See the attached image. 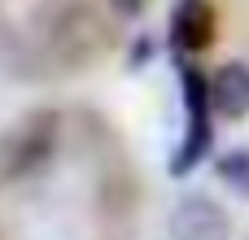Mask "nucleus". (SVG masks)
I'll list each match as a JSON object with an SVG mask.
<instances>
[{
    "mask_svg": "<svg viewBox=\"0 0 249 240\" xmlns=\"http://www.w3.org/2000/svg\"><path fill=\"white\" fill-rule=\"evenodd\" d=\"M184 109H188V131H184V144L175 149V157H171V175H193L201 162H206V153H210V140H214V131H210V109H214V96H210V83H206V74L201 70H193V66H184Z\"/></svg>",
    "mask_w": 249,
    "mask_h": 240,
    "instance_id": "obj_1",
    "label": "nucleus"
},
{
    "mask_svg": "<svg viewBox=\"0 0 249 240\" xmlns=\"http://www.w3.org/2000/svg\"><path fill=\"white\" fill-rule=\"evenodd\" d=\"M171 240H228L232 236V223H228V210L210 197H184L175 210H171V223H166Z\"/></svg>",
    "mask_w": 249,
    "mask_h": 240,
    "instance_id": "obj_2",
    "label": "nucleus"
},
{
    "mask_svg": "<svg viewBox=\"0 0 249 240\" xmlns=\"http://www.w3.org/2000/svg\"><path fill=\"white\" fill-rule=\"evenodd\" d=\"M171 44L193 57L214 44V4L210 0H179L171 13Z\"/></svg>",
    "mask_w": 249,
    "mask_h": 240,
    "instance_id": "obj_3",
    "label": "nucleus"
},
{
    "mask_svg": "<svg viewBox=\"0 0 249 240\" xmlns=\"http://www.w3.org/2000/svg\"><path fill=\"white\" fill-rule=\"evenodd\" d=\"M210 96H214V114L223 118H245L249 114V66L245 61H228L210 74Z\"/></svg>",
    "mask_w": 249,
    "mask_h": 240,
    "instance_id": "obj_4",
    "label": "nucleus"
},
{
    "mask_svg": "<svg viewBox=\"0 0 249 240\" xmlns=\"http://www.w3.org/2000/svg\"><path fill=\"white\" fill-rule=\"evenodd\" d=\"M48 122H53V118H35V127H26V136H22V153L13 157V171H18V175L44 166V157H48V149H53V127H48Z\"/></svg>",
    "mask_w": 249,
    "mask_h": 240,
    "instance_id": "obj_5",
    "label": "nucleus"
},
{
    "mask_svg": "<svg viewBox=\"0 0 249 240\" xmlns=\"http://www.w3.org/2000/svg\"><path fill=\"white\" fill-rule=\"evenodd\" d=\"M219 175H223L228 184H236V188L249 192V153L245 149H241V153H228V157L219 162Z\"/></svg>",
    "mask_w": 249,
    "mask_h": 240,
    "instance_id": "obj_6",
    "label": "nucleus"
},
{
    "mask_svg": "<svg viewBox=\"0 0 249 240\" xmlns=\"http://www.w3.org/2000/svg\"><path fill=\"white\" fill-rule=\"evenodd\" d=\"M109 4H114L118 13H127V17H136V13H144V4H149V0H109Z\"/></svg>",
    "mask_w": 249,
    "mask_h": 240,
    "instance_id": "obj_7",
    "label": "nucleus"
}]
</instances>
